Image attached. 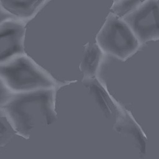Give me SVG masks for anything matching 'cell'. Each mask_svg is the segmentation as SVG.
<instances>
[{
  "label": "cell",
  "mask_w": 159,
  "mask_h": 159,
  "mask_svg": "<svg viewBox=\"0 0 159 159\" xmlns=\"http://www.w3.org/2000/svg\"><path fill=\"white\" fill-rule=\"evenodd\" d=\"M57 89L12 93L2 107L15 133L29 139L38 129L53 124Z\"/></svg>",
  "instance_id": "cell-1"
},
{
  "label": "cell",
  "mask_w": 159,
  "mask_h": 159,
  "mask_svg": "<svg viewBox=\"0 0 159 159\" xmlns=\"http://www.w3.org/2000/svg\"><path fill=\"white\" fill-rule=\"evenodd\" d=\"M0 78L12 93L40 89H58L65 85L57 81L26 53L0 64Z\"/></svg>",
  "instance_id": "cell-2"
},
{
  "label": "cell",
  "mask_w": 159,
  "mask_h": 159,
  "mask_svg": "<svg viewBox=\"0 0 159 159\" xmlns=\"http://www.w3.org/2000/svg\"><path fill=\"white\" fill-rule=\"evenodd\" d=\"M104 53L125 60L139 49L141 44L122 18L110 12L96 37Z\"/></svg>",
  "instance_id": "cell-3"
},
{
  "label": "cell",
  "mask_w": 159,
  "mask_h": 159,
  "mask_svg": "<svg viewBox=\"0 0 159 159\" xmlns=\"http://www.w3.org/2000/svg\"><path fill=\"white\" fill-rule=\"evenodd\" d=\"M121 18L129 26L141 45L159 40V0H143Z\"/></svg>",
  "instance_id": "cell-4"
},
{
  "label": "cell",
  "mask_w": 159,
  "mask_h": 159,
  "mask_svg": "<svg viewBox=\"0 0 159 159\" xmlns=\"http://www.w3.org/2000/svg\"><path fill=\"white\" fill-rule=\"evenodd\" d=\"M26 22L9 18L0 23V64L25 53Z\"/></svg>",
  "instance_id": "cell-5"
},
{
  "label": "cell",
  "mask_w": 159,
  "mask_h": 159,
  "mask_svg": "<svg viewBox=\"0 0 159 159\" xmlns=\"http://www.w3.org/2000/svg\"><path fill=\"white\" fill-rule=\"evenodd\" d=\"M82 83L102 114L115 120L124 107L111 95L105 84L96 76L83 78Z\"/></svg>",
  "instance_id": "cell-6"
},
{
  "label": "cell",
  "mask_w": 159,
  "mask_h": 159,
  "mask_svg": "<svg viewBox=\"0 0 159 159\" xmlns=\"http://www.w3.org/2000/svg\"><path fill=\"white\" fill-rule=\"evenodd\" d=\"M114 129L129 140L139 151L140 155H145L147 137L129 111L122 109L114 120Z\"/></svg>",
  "instance_id": "cell-7"
},
{
  "label": "cell",
  "mask_w": 159,
  "mask_h": 159,
  "mask_svg": "<svg viewBox=\"0 0 159 159\" xmlns=\"http://www.w3.org/2000/svg\"><path fill=\"white\" fill-rule=\"evenodd\" d=\"M52 0H0V7L9 17L25 22L32 19Z\"/></svg>",
  "instance_id": "cell-8"
},
{
  "label": "cell",
  "mask_w": 159,
  "mask_h": 159,
  "mask_svg": "<svg viewBox=\"0 0 159 159\" xmlns=\"http://www.w3.org/2000/svg\"><path fill=\"white\" fill-rule=\"evenodd\" d=\"M104 52L96 43H87L84 47L80 70L83 78L96 77L103 60Z\"/></svg>",
  "instance_id": "cell-9"
},
{
  "label": "cell",
  "mask_w": 159,
  "mask_h": 159,
  "mask_svg": "<svg viewBox=\"0 0 159 159\" xmlns=\"http://www.w3.org/2000/svg\"><path fill=\"white\" fill-rule=\"evenodd\" d=\"M16 133L3 109L0 107V151L12 139Z\"/></svg>",
  "instance_id": "cell-10"
},
{
  "label": "cell",
  "mask_w": 159,
  "mask_h": 159,
  "mask_svg": "<svg viewBox=\"0 0 159 159\" xmlns=\"http://www.w3.org/2000/svg\"><path fill=\"white\" fill-rule=\"evenodd\" d=\"M143 0H116L111 7L112 13L120 17L131 12Z\"/></svg>",
  "instance_id": "cell-11"
},
{
  "label": "cell",
  "mask_w": 159,
  "mask_h": 159,
  "mask_svg": "<svg viewBox=\"0 0 159 159\" xmlns=\"http://www.w3.org/2000/svg\"><path fill=\"white\" fill-rule=\"evenodd\" d=\"M12 94L0 78V107L4 105Z\"/></svg>",
  "instance_id": "cell-12"
},
{
  "label": "cell",
  "mask_w": 159,
  "mask_h": 159,
  "mask_svg": "<svg viewBox=\"0 0 159 159\" xmlns=\"http://www.w3.org/2000/svg\"><path fill=\"white\" fill-rule=\"evenodd\" d=\"M9 18H12L11 17H9V16H7L6 13H4L2 10L1 9V7H0V23L2 22L3 20L9 19Z\"/></svg>",
  "instance_id": "cell-13"
}]
</instances>
